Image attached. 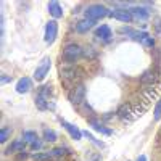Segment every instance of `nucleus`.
Returning <instances> with one entry per match:
<instances>
[{"label":"nucleus","mask_w":161,"mask_h":161,"mask_svg":"<svg viewBox=\"0 0 161 161\" xmlns=\"http://www.w3.org/2000/svg\"><path fill=\"white\" fill-rule=\"evenodd\" d=\"M53 98V89L50 84H44L37 89L36 93V98L34 103L40 111H47V110H53L55 108V102L52 100Z\"/></svg>","instance_id":"f257e3e1"},{"label":"nucleus","mask_w":161,"mask_h":161,"mask_svg":"<svg viewBox=\"0 0 161 161\" xmlns=\"http://www.w3.org/2000/svg\"><path fill=\"white\" fill-rule=\"evenodd\" d=\"M82 53H84V50L80 48L79 44H74V42L73 44H68V45H64V48L61 52V61L66 66H74L80 60Z\"/></svg>","instance_id":"f03ea898"},{"label":"nucleus","mask_w":161,"mask_h":161,"mask_svg":"<svg viewBox=\"0 0 161 161\" xmlns=\"http://www.w3.org/2000/svg\"><path fill=\"white\" fill-rule=\"evenodd\" d=\"M111 10H108L105 5L102 3H93V5H89L84 11V15L87 19H92V21H100L106 16H110Z\"/></svg>","instance_id":"7ed1b4c3"},{"label":"nucleus","mask_w":161,"mask_h":161,"mask_svg":"<svg viewBox=\"0 0 161 161\" xmlns=\"http://www.w3.org/2000/svg\"><path fill=\"white\" fill-rule=\"evenodd\" d=\"M50 68H52L50 57H44L42 60H40V63L36 66V69H34V79L37 80V82H42V80L48 76Z\"/></svg>","instance_id":"20e7f679"},{"label":"nucleus","mask_w":161,"mask_h":161,"mask_svg":"<svg viewBox=\"0 0 161 161\" xmlns=\"http://www.w3.org/2000/svg\"><path fill=\"white\" fill-rule=\"evenodd\" d=\"M58 37V21L57 19H48L44 29V40L47 45H52Z\"/></svg>","instance_id":"39448f33"},{"label":"nucleus","mask_w":161,"mask_h":161,"mask_svg":"<svg viewBox=\"0 0 161 161\" xmlns=\"http://www.w3.org/2000/svg\"><path fill=\"white\" fill-rule=\"evenodd\" d=\"M86 93H87V89H86V86L82 84V82H79L77 86H74L73 89H71V92H69V102L73 103V105H80V103H84V100H86Z\"/></svg>","instance_id":"423d86ee"},{"label":"nucleus","mask_w":161,"mask_h":161,"mask_svg":"<svg viewBox=\"0 0 161 161\" xmlns=\"http://www.w3.org/2000/svg\"><path fill=\"white\" fill-rule=\"evenodd\" d=\"M60 124H61V127L69 134V137L73 139V140H80L84 136H82V130H80L76 124H73V123H69V121H66V119H63V118H60Z\"/></svg>","instance_id":"0eeeda50"},{"label":"nucleus","mask_w":161,"mask_h":161,"mask_svg":"<svg viewBox=\"0 0 161 161\" xmlns=\"http://www.w3.org/2000/svg\"><path fill=\"white\" fill-rule=\"evenodd\" d=\"M140 84L145 87V89H153L156 84H158V74L153 71V69H148L145 71L140 77Z\"/></svg>","instance_id":"6e6552de"},{"label":"nucleus","mask_w":161,"mask_h":161,"mask_svg":"<svg viewBox=\"0 0 161 161\" xmlns=\"http://www.w3.org/2000/svg\"><path fill=\"white\" fill-rule=\"evenodd\" d=\"M110 16L121 21V23H130L134 19V16L130 15V11L127 8H113L111 13H110Z\"/></svg>","instance_id":"1a4fd4ad"},{"label":"nucleus","mask_w":161,"mask_h":161,"mask_svg":"<svg viewBox=\"0 0 161 161\" xmlns=\"http://www.w3.org/2000/svg\"><path fill=\"white\" fill-rule=\"evenodd\" d=\"M26 143L23 139H15L3 152V155H16V153H21V152H26Z\"/></svg>","instance_id":"9d476101"},{"label":"nucleus","mask_w":161,"mask_h":161,"mask_svg":"<svg viewBox=\"0 0 161 161\" xmlns=\"http://www.w3.org/2000/svg\"><path fill=\"white\" fill-rule=\"evenodd\" d=\"M16 92L18 93H28V92H31L32 90V79L31 77H21V79H18V82H16Z\"/></svg>","instance_id":"9b49d317"},{"label":"nucleus","mask_w":161,"mask_h":161,"mask_svg":"<svg viewBox=\"0 0 161 161\" xmlns=\"http://www.w3.org/2000/svg\"><path fill=\"white\" fill-rule=\"evenodd\" d=\"M95 24H97V21H92V19L84 18V19H80V21L76 23V32H77V34H86V32H89Z\"/></svg>","instance_id":"f8f14e48"},{"label":"nucleus","mask_w":161,"mask_h":161,"mask_svg":"<svg viewBox=\"0 0 161 161\" xmlns=\"http://www.w3.org/2000/svg\"><path fill=\"white\" fill-rule=\"evenodd\" d=\"M129 11L137 19H148L150 18V10L145 7H132V8H129Z\"/></svg>","instance_id":"ddd939ff"},{"label":"nucleus","mask_w":161,"mask_h":161,"mask_svg":"<svg viewBox=\"0 0 161 161\" xmlns=\"http://www.w3.org/2000/svg\"><path fill=\"white\" fill-rule=\"evenodd\" d=\"M95 37L100 40H110L113 37V31L110 29L108 24H102L100 28L95 29Z\"/></svg>","instance_id":"4468645a"},{"label":"nucleus","mask_w":161,"mask_h":161,"mask_svg":"<svg viewBox=\"0 0 161 161\" xmlns=\"http://www.w3.org/2000/svg\"><path fill=\"white\" fill-rule=\"evenodd\" d=\"M87 123L92 126V129H93V130H97V132L103 134V136H111V134H113V130H111L110 127H105L102 123H98V121H97V119H93V118L87 119Z\"/></svg>","instance_id":"2eb2a0df"},{"label":"nucleus","mask_w":161,"mask_h":161,"mask_svg":"<svg viewBox=\"0 0 161 161\" xmlns=\"http://www.w3.org/2000/svg\"><path fill=\"white\" fill-rule=\"evenodd\" d=\"M47 10H48V13L52 15L53 19H58V18L63 16V7H61L58 2H48Z\"/></svg>","instance_id":"dca6fc26"},{"label":"nucleus","mask_w":161,"mask_h":161,"mask_svg":"<svg viewBox=\"0 0 161 161\" xmlns=\"http://www.w3.org/2000/svg\"><path fill=\"white\" fill-rule=\"evenodd\" d=\"M42 140L45 143H55L58 140V134L53 130V129H50V127H45L42 130Z\"/></svg>","instance_id":"f3484780"},{"label":"nucleus","mask_w":161,"mask_h":161,"mask_svg":"<svg viewBox=\"0 0 161 161\" xmlns=\"http://www.w3.org/2000/svg\"><path fill=\"white\" fill-rule=\"evenodd\" d=\"M119 32H121V34H126V36L130 37L132 40H140V37H142V32H140V31L132 29V28H129V26H123V28L119 29Z\"/></svg>","instance_id":"a211bd4d"},{"label":"nucleus","mask_w":161,"mask_h":161,"mask_svg":"<svg viewBox=\"0 0 161 161\" xmlns=\"http://www.w3.org/2000/svg\"><path fill=\"white\" fill-rule=\"evenodd\" d=\"M132 106L129 103H124V105H121L119 106V110H118V116L121 119H130L132 118Z\"/></svg>","instance_id":"6ab92c4d"},{"label":"nucleus","mask_w":161,"mask_h":161,"mask_svg":"<svg viewBox=\"0 0 161 161\" xmlns=\"http://www.w3.org/2000/svg\"><path fill=\"white\" fill-rule=\"evenodd\" d=\"M31 159L32 161H52L53 159V155L50 152H37V153H32L31 155Z\"/></svg>","instance_id":"aec40b11"},{"label":"nucleus","mask_w":161,"mask_h":161,"mask_svg":"<svg viewBox=\"0 0 161 161\" xmlns=\"http://www.w3.org/2000/svg\"><path fill=\"white\" fill-rule=\"evenodd\" d=\"M139 42H140L143 47L152 48V50H153V47H155V40H153V37H152L150 34H147V32H142V37H140Z\"/></svg>","instance_id":"412c9836"},{"label":"nucleus","mask_w":161,"mask_h":161,"mask_svg":"<svg viewBox=\"0 0 161 161\" xmlns=\"http://www.w3.org/2000/svg\"><path fill=\"white\" fill-rule=\"evenodd\" d=\"M21 139H23L26 143H32V142L39 140V136H37V132H36V130H23Z\"/></svg>","instance_id":"4be33fe9"},{"label":"nucleus","mask_w":161,"mask_h":161,"mask_svg":"<svg viewBox=\"0 0 161 161\" xmlns=\"http://www.w3.org/2000/svg\"><path fill=\"white\" fill-rule=\"evenodd\" d=\"M82 136H84V137H86L89 142H92L93 145H97L98 148H105V143H103L102 140H98L97 137H93V136H92V134H90L89 130H82Z\"/></svg>","instance_id":"5701e85b"},{"label":"nucleus","mask_w":161,"mask_h":161,"mask_svg":"<svg viewBox=\"0 0 161 161\" xmlns=\"http://www.w3.org/2000/svg\"><path fill=\"white\" fill-rule=\"evenodd\" d=\"M50 153L53 155V158H61L69 153V148H66V147H55L53 150H50Z\"/></svg>","instance_id":"b1692460"},{"label":"nucleus","mask_w":161,"mask_h":161,"mask_svg":"<svg viewBox=\"0 0 161 161\" xmlns=\"http://www.w3.org/2000/svg\"><path fill=\"white\" fill-rule=\"evenodd\" d=\"M11 134H13V129L11 127H2V132H0V143H7L8 139L11 137Z\"/></svg>","instance_id":"393cba45"},{"label":"nucleus","mask_w":161,"mask_h":161,"mask_svg":"<svg viewBox=\"0 0 161 161\" xmlns=\"http://www.w3.org/2000/svg\"><path fill=\"white\" fill-rule=\"evenodd\" d=\"M152 24H153V31H155V36L161 37V16H155Z\"/></svg>","instance_id":"a878e982"},{"label":"nucleus","mask_w":161,"mask_h":161,"mask_svg":"<svg viewBox=\"0 0 161 161\" xmlns=\"http://www.w3.org/2000/svg\"><path fill=\"white\" fill-rule=\"evenodd\" d=\"M44 143H45L44 140H36V142L29 143V148H31L34 153H37V152H40V150H42V145H44Z\"/></svg>","instance_id":"bb28decb"},{"label":"nucleus","mask_w":161,"mask_h":161,"mask_svg":"<svg viewBox=\"0 0 161 161\" xmlns=\"http://www.w3.org/2000/svg\"><path fill=\"white\" fill-rule=\"evenodd\" d=\"M153 118H155V121H159L161 119V98L158 100L155 110H153Z\"/></svg>","instance_id":"cd10ccee"},{"label":"nucleus","mask_w":161,"mask_h":161,"mask_svg":"<svg viewBox=\"0 0 161 161\" xmlns=\"http://www.w3.org/2000/svg\"><path fill=\"white\" fill-rule=\"evenodd\" d=\"M26 159H31V155L28 152H21L15 155V161H26Z\"/></svg>","instance_id":"c85d7f7f"},{"label":"nucleus","mask_w":161,"mask_h":161,"mask_svg":"<svg viewBox=\"0 0 161 161\" xmlns=\"http://www.w3.org/2000/svg\"><path fill=\"white\" fill-rule=\"evenodd\" d=\"M10 82H11V76L2 74V84H10Z\"/></svg>","instance_id":"c756f323"},{"label":"nucleus","mask_w":161,"mask_h":161,"mask_svg":"<svg viewBox=\"0 0 161 161\" xmlns=\"http://www.w3.org/2000/svg\"><path fill=\"white\" fill-rule=\"evenodd\" d=\"M137 161H148V158H147V155H139Z\"/></svg>","instance_id":"7c9ffc66"}]
</instances>
